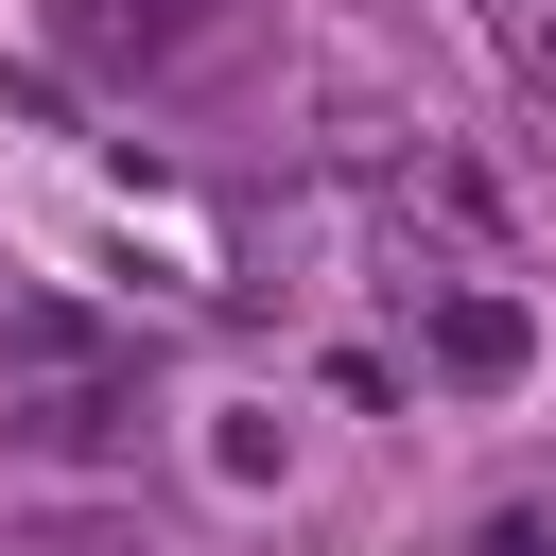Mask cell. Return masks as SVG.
Returning <instances> with one entry per match:
<instances>
[{
    "label": "cell",
    "mask_w": 556,
    "mask_h": 556,
    "mask_svg": "<svg viewBox=\"0 0 556 556\" xmlns=\"http://www.w3.org/2000/svg\"><path fill=\"white\" fill-rule=\"evenodd\" d=\"M417 365H434V382H469V400H504V382L539 365V330H521V295L434 278V295H417Z\"/></svg>",
    "instance_id": "cell-1"
},
{
    "label": "cell",
    "mask_w": 556,
    "mask_h": 556,
    "mask_svg": "<svg viewBox=\"0 0 556 556\" xmlns=\"http://www.w3.org/2000/svg\"><path fill=\"white\" fill-rule=\"evenodd\" d=\"M469 556H556V521H539V504H504V521H486Z\"/></svg>",
    "instance_id": "cell-5"
},
{
    "label": "cell",
    "mask_w": 556,
    "mask_h": 556,
    "mask_svg": "<svg viewBox=\"0 0 556 556\" xmlns=\"http://www.w3.org/2000/svg\"><path fill=\"white\" fill-rule=\"evenodd\" d=\"M70 35H87V52H139V70H156V52L191 35V17H174V0H70Z\"/></svg>",
    "instance_id": "cell-3"
},
{
    "label": "cell",
    "mask_w": 556,
    "mask_h": 556,
    "mask_svg": "<svg viewBox=\"0 0 556 556\" xmlns=\"http://www.w3.org/2000/svg\"><path fill=\"white\" fill-rule=\"evenodd\" d=\"M17 556H156V539H139V521H122V504H87V521H35V539H17Z\"/></svg>",
    "instance_id": "cell-4"
},
{
    "label": "cell",
    "mask_w": 556,
    "mask_h": 556,
    "mask_svg": "<svg viewBox=\"0 0 556 556\" xmlns=\"http://www.w3.org/2000/svg\"><path fill=\"white\" fill-rule=\"evenodd\" d=\"M17 434H35V452H122V434H139V382H122V365H104V382H35Z\"/></svg>",
    "instance_id": "cell-2"
}]
</instances>
